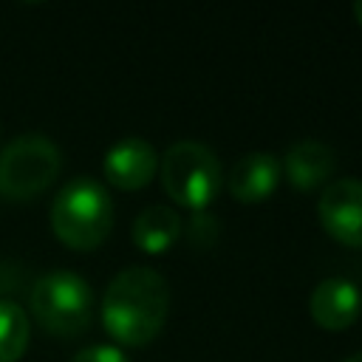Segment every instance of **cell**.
<instances>
[{
  "instance_id": "obj_12",
  "label": "cell",
  "mask_w": 362,
  "mask_h": 362,
  "mask_svg": "<svg viewBox=\"0 0 362 362\" xmlns=\"http://www.w3.org/2000/svg\"><path fill=\"white\" fill-rule=\"evenodd\" d=\"M31 337V320L14 300H0V362H17Z\"/></svg>"
},
{
  "instance_id": "obj_14",
  "label": "cell",
  "mask_w": 362,
  "mask_h": 362,
  "mask_svg": "<svg viewBox=\"0 0 362 362\" xmlns=\"http://www.w3.org/2000/svg\"><path fill=\"white\" fill-rule=\"evenodd\" d=\"M71 362H130V359L116 345H88L79 354H74Z\"/></svg>"
},
{
  "instance_id": "obj_6",
  "label": "cell",
  "mask_w": 362,
  "mask_h": 362,
  "mask_svg": "<svg viewBox=\"0 0 362 362\" xmlns=\"http://www.w3.org/2000/svg\"><path fill=\"white\" fill-rule=\"evenodd\" d=\"M317 215L322 229L348 249H362V181H328L320 192Z\"/></svg>"
},
{
  "instance_id": "obj_11",
  "label": "cell",
  "mask_w": 362,
  "mask_h": 362,
  "mask_svg": "<svg viewBox=\"0 0 362 362\" xmlns=\"http://www.w3.org/2000/svg\"><path fill=\"white\" fill-rule=\"evenodd\" d=\"M133 243L144 255H164L181 238V215L167 204L144 206L133 221Z\"/></svg>"
},
{
  "instance_id": "obj_1",
  "label": "cell",
  "mask_w": 362,
  "mask_h": 362,
  "mask_svg": "<svg viewBox=\"0 0 362 362\" xmlns=\"http://www.w3.org/2000/svg\"><path fill=\"white\" fill-rule=\"evenodd\" d=\"M170 311V286L150 266L122 269L105 288L102 297V325L105 331L130 348L150 345Z\"/></svg>"
},
{
  "instance_id": "obj_15",
  "label": "cell",
  "mask_w": 362,
  "mask_h": 362,
  "mask_svg": "<svg viewBox=\"0 0 362 362\" xmlns=\"http://www.w3.org/2000/svg\"><path fill=\"white\" fill-rule=\"evenodd\" d=\"M354 17H356V23L362 25V0H359V3H354Z\"/></svg>"
},
{
  "instance_id": "obj_5",
  "label": "cell",
  "mask_w": 362,
  "mask_h": 362,
  "mask_svg": "<svg viewBox=\"0 0 362 362\" xmlns=\"http://www.w3.org/2000/svg\"><path fill=\"white\" fill-rule=\"evenodd\" d=\"M62 167L59 147L42 133H23L0 150V198L31 201L45 192Z\"/></svg>"
},
{
  "instance_id": "obj_3",
  "label": "cell",
  "mask_w": 362,
  "mask_h": 362,
  "mask_svg": "<svg viewBox=\"0 0 362 362\" xmlns=\"http://www.w3.org/2000/svg\"><path fill=\"white\" fill-rule=\"evenodd\" d=\"M158 175L164 192L192 212H206L223 184L218 156L206 144L192 139L175 141L164 150V156L158 158Z\"/></svg>"
},
{
  "instance_id": "obj_9",
  "label": "cell",
  "mask_w": 362,
  "mask_h": 362,
  "mask_svg": "<svg viewBox=\"0 0 362 362\" xmlns=\"http://www.w3.org/2000/svg\"><path fill=\"white\" fill-rule=\"evenodd\" d=\"M283 178L280 158L274 153H246L240 156L226 173V189L240 204H260L266 201Z\"/></svg>"
},
{
  "instance_id": "obj_16",
  "label": "cell",
  "mask_w": 362,
  "mask_h": 362,
  "mask_svg": "<svg viewBox=\"0 0 362 362\" xmlns=\"http://www.w3.org/2000/svg\"><path fill=\"white\" fill-rule=\"evenodd\" d=\"M345 362H362V351H356V354H351Z\"/></svg>"
},
{
  "instance_id": "obj_4",
  "label": "cell",
  "mask_w": 362,
  "mask_h": 362,
  "mask_svg": "<svg viewBox=\"0 0 362 362\" xmlns=\"http://www.w3.org/2000/svg\"><path fill=\"white\" fill-rule=\"evenodd\" d=\"M31 314L54 337H79L93 317V288L71 269H54L37 277L31 288Z\"/></svg>"
},
{
  "instance_id": "obj_13",
  "label": "cell",
  "mask_w": 362,
  "mask_h": 362,
  "mask_svg": "<svg viewBox=\"0 0 362 362\" xmlns=\"http://www.w3.org/2000/svg\"><path fill=\"white\" fill-rule=\"evenodd\" d=\"M187 238L195 249H212V243L218 238V221L209 212H192L189 226H187Z\"/></svg>"
},
{
  "instance_id": "obj_2",
  "label": "cell",
  "mask_w": 362,
  "mask_h": 362,
  "mask_svg": "<svg viewBox=\"0 0 362 362\" xmlns=\"http://www.w3.org/2000/svg\"><path fill=\"white\" fill-rule=\"evenodd\" d=\"M51 229L76 252H90L105 243L113 229V201L105 184L90 175L62 184L51 204Z\"/></svg>"
},
{
  "instance_id": "obj_7",
  "label": "cell",
  "mask_w": 362,
  "mask_h": 362,
  "mask_svg": "<svg viewBox=\"0 0 362 362\" xmlns=\"http://www.w3.org/2000/svg\"><path fill=\"white\" fill-rule=\"evenodd\" d=\"M102 170H105V181L113 184L116 189H127V192L144 189L158 173V153L153 150L150 141L139 136H124L105 153Z\"/></svg>"
},
{
  "instance_id": "obj_8",
  "label": "cell",
  "mask_w": 362,
  "mask_h": 362,
  "mask_svg": "<svg viewBox=\"0 0 362 362\" xmlns=\"http://www.w3.org/2000/svg\"><path fill=\"white\" fill-rule=\"evenodd\" d=\"M362 291L348 277H325L314 286L308 297L311 320L325 331H345L359 320Z\"/></svg>"
},
{
  "instance_id": "obj_10",
  "label": "cell",
  "mask_w": 362,
  "mask_h": 362,
  "mask_svg": "<svg viewBox=\"0 0 362 362\" xmlns=\"http://www.w3.org/2000/svg\"><path fill=\"white\" fill-rule=\"evenodd\" d=\"M334 167H337L334 150L322 141H314V139L291 144L280 161L286 181L300 192H311L317 187H325L328 178L334 175Z\"/></svg>"
}]
</instances>
